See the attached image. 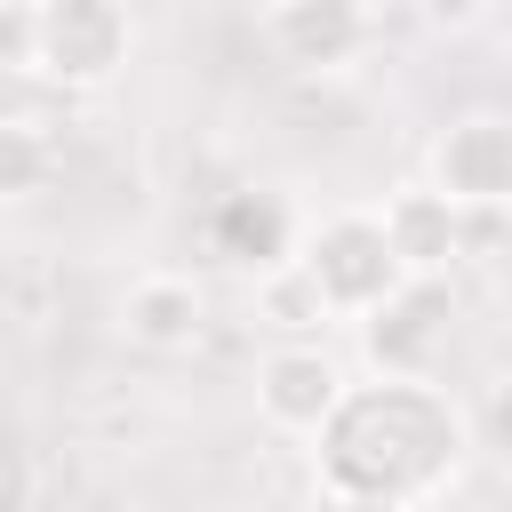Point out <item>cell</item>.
<instances>
[{
	"label": "cell",
	"mask_w": 512,
	"mask_h": 512,
	"mask_svg": "<svg viewBox=\"0 0 512 512\" xmlns=\"http://www.w3.org/2000/svg\"><path fill=\"white\" fill-rule=\"evenodd\" d=\"M136 56L128 0H32L24 8V72L56 88H112Z\"/></svg>",
	"instance_id": "cell-1"
},
{
	"label": "cell",
	"mask_w": 512,
	"mask_h": 512,
	"mask_svg": "<svg viewBox=\"0 0 512 512\" xmlns=\"http://www.w3.org/2000/svg\"><path fill=\"white\" fill-rule=\"evenodd\" d=\"M296 264L312 272V288L328 296L336 320H368L376 304H392L408 288V264L392 256L376 208H328V216H312L304 240H296Z\"/></svg>",
	"instance_id": "cell-2"
},
{
	"label": "cell",
	"mask_w": 512,
	"mask_h": 512,
	"mask_svg": "<svg viewBox=\"0 0 512 512\" xmlns=\"http://www.w3.org/2000/svg\"><path fill=\"white\" fill-rule=\"evenodd\" d=\"M344 392H352L344 360L328 344H312V336H288V344H272L256 360V416L272 432H288V440H320L328 416L344 408Z\"/></svg>",
	"instance_id": "cell-3"
},
{
	"label": "cell",
	"mask_w": 512,
	"mask_h": 512,
	"mask_svg": "<svg viewBox=\"0 0 512 512\" xmlns=\"http://www.w3.org/2000/svg\"><path fill=\"white\" fill-rule=\"evenodd\" d=\"M256 32H264L272 64L320 80V72H344L376 40V0H264Z\"/></svg>",
	"instance_id": "cell-4"
},
{
	"label": "cell",
	"mask_w": 512,
	"mask_h": 512,
	"mask_svg": "<svg viewBox=\"0 0 512 512\" xmlns=\"http://www.w3.org/2000/svg\"><path fill=\"white\" fill-rule=\"evenodd\" d=\"M432 184L464 216L512 208V112H456L432 136Z\"/></svg>",
	"instance_id": "cell-5"
},
{
	"label": "cell",
	"mask_w": 512,
	"mask_h": 512,
	"mask_svg": "<svg viewBox=\"0 0 512 512\" xmlns=\"http://www.w3.org/2000/svg\"><path fill=\"white\" fill-rule=\"evenodd\" d=\"M448 320H456L448 288H440V280H408L392 304H376V312L360 320L368 368H376V376H424V368L440 360V344H448Z\"/></svg>",
	"instance_id": "cell-6"
},
{
	"label": "cell",
	"mask_w": 512,
	"mask_h": 512,
	"mask_svg": "<svg viewBox=\"0 0 512 512\" xmlns=\"http://www.w3.org/2000/svg\"><path fill=\"white\" fill-rule=\"evenodd\" d=\"M376 216H384V240H392V256L408 264V280H440L456 256H464V208L424 176V184H392L384 200H376Z\"/></svg>",
	"instance_id": "cell-7"
},
{
	"label": "cell",
	"mask_w": 512,
	"mask_h": 512,
	"mask_svg": "<svg viewBox=\"0 0 512 512\" xmlns=\"http://www.w3.org/2000/svg\"><path fill=\"white\" fill-rule=\"evenodd\" d=\"M120 336L144 344V352H192L208 336V288L192 272H136L128 296H120Z\"/></svg>",
	"instance_id": "cell-8"
},
{
	"label": "cell",
	"mask_w": 512,
	"mask_h": 512,
	"mask_svg": "<svg viewBox=\"0 0 512 512\" xmlns=\"http://www.w3.org/2000/svg\"><path fill=\"white\" fill-rule=\"evenodd\" d=\"M208 240H216V256H232L240 272H272V264H288L296 256V240H304V224L288 216V200L280 192H224L216 200V216H208Z\"/></svg>",
	"instance_id": "cell-9"
},
{
	"label": "cell",
	"mask_w": 512,
	"mask_h": 512,
	"mask_svg": "<svg viewBox=\"0 0 512 512\" xmlns=\"http://www.w3.org/2000/svg\"><path fill=\"white\" fill-rule=\"evenodd\" d=\"M48 176H56V144H48V128L8 112V120H0V208L48 192Z\"/></svg>",
	"instance_id": "cell-10"
},
{
	"label": "cell",
	"mask_w": 512,
	"mask_h": 512,
	"mask_svg": "<svg viewBox=\"0 0 512 512\" xmlns=\"http://www.w3.org/2000/svg\"><path fill=\"white\" fill-rule=\"evenodd\" d=\"M256 304H264V320H280L288 336H312V328H328L336 312H328V296L312 288V272L288 256V264H272V272H256Z\"/></svg>",
	"instance_id": "cell-11"
},
{
	"label": "cell",
	"mask_w": 512,
	"mask_h": 512,
	"mask_svg": "<svg viewBox=\"0 0 512 512\" xmlns=\"http://www.w3.org/2000/svg\"><path fill=\"white\" fill-rule=\"evenodd\" d=\"M472 448H488V456L512 472V384H496V392L472 408Z\"/></svg>",
	"instance_id": "cell-12"
},
{
	"label": "cell",
	"mask_w": 512,
	"mask_h": 512,
	"mask_svg": "<svg viewBox=\"0 0 512 512\" xmlns=\"http://www.w3.org/2000/svg\"><path fill=\"white\" fill-rule=\"evenodd\" d=\"M424 16H432V24H448V32H464V24L480 16V0H424Z\"/></svg>",
	"instance_id": "cell-13"
},
{
	"label": "cell",
	"mask_w": 512,
	"mask_h": 512,
	"mask_svg": "<svg viewBox=\"0 0 512 512\" xmlns=\"http://www.w3.org/2000/svg\"><path fill=\"white\" fill-rule=\"evenodd\" d=\"M344 512H392V504H344Z\"/></svg>",
	"instance_id": "cell-14"
},
{
	"label": "cell",
	"mask_w": 512,
	"mask_h": 512,
	"mask_svg": "<svg viewBox=\"0 0 512 512\" xmlns=\"http://www.w3.org/2000/svg\"><path fill=\"white\" fill-rule=\"evenodd\" d=\"M376 8H392V0H376Z\"/></svg>",
	"instance_id": "cell-15"
}]
</instances>
